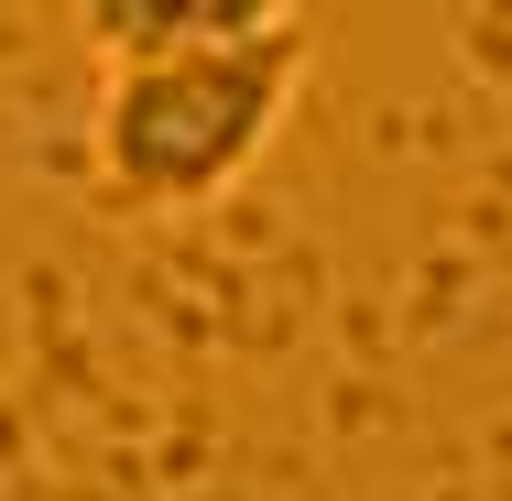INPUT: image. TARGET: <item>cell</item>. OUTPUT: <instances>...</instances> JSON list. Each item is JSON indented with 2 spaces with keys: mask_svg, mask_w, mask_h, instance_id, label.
Instances as JSON below:
<instances>
[{
  "mask_svg": "<svg viewBox=\"0 0 512 501\" xmlns=\"http://www.w3.org/2000/svg\"><path fill=\"white\" fill-rule=\"evenodd\" d=\"M262 0H88L77 22L109 44V66L120 55H175V44H207V33H229V22H251Z\"/></svg>",
  "mask_w": 512,
  "mask_h": 501,
  "instance_id": "obj_2",
  "label": "cell"
},
{
  "mask_svg": "<svg viewBox=\"0 0 512 501\" xmlns=\"http://www.w3.org/2000/svg\"><path fill=\"white\" fill-rule=\"evenodd\" d=\"M316 77V11L262 0L251 22L175 44V55H120L99 77V175L131 207H218L295 120Z\"/></svg>",
  "mask_w": 512,
  "mask_h": 501,
  "instance_id": "obj_1",
  "label": "cell"
}]
</instances>
